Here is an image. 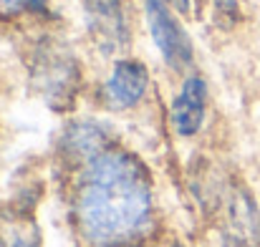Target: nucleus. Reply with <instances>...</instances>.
Segmentation results:
<instances>
[{
    "mask_svg": "<svg viewBox=\"0 0 260 247\" xmlns=\"http://www.w3.org/2000/svg\"><path fill=\"white\" fill-rule=\"evenodd\" d=\"M154 220V184L147 164L126 149H106L81 166L74 222L88 247H129Z\"/></svg>",
    "mask_w": 260,
    "mask_h": 247,
    "instance_id": "obj_1",
    "label": "nucleus"
},
{
    "mask_svg": "<svg viewBox=\"0 0 260 247\" xmlns=\"http://www.w3.org/2000/svg\"><path fill=\"white\" fill-rule=\"evenodd\" d=\"M28 71L33 88L53 109H66L74 103L81 83V68L74 51L66 43L56 38H43L30 51Z\"/></svg>",
    "mask_w": 260,
    "mask_h": 247,
    "instance_id": "obj_2",
    "label": "nucleus"
},
{
    "mask_svg": "<svg viewBox=\"0 0 260 247\" xmlns=\"http://www.w3.org/2000/svg\"><path fill=\"white\" fill-rule=\"evenodd\" d=\"M144 18H147L149 36H152L162 61L172 71H187L192 66L194 48H192V41H189L187 30L182 28L177 13L162 0H144Z\"/></svg>",
    "mask_w": 260,
    "mask_h": 247,
    "instance_id": "obj_3",
    "label": "nucleus"
},
{
    "mask_svg": "<svg viewBox=\"0 0 260 247\" xmlns=\"http://www.w3.org/2000/svg\"><path fill=\"white\" fill-rule=\"evenodd\" d=\"M91 38L106 53H119L129 43L126 0H81Z\"/></svg>",
    "mask_w": 260,
    "mask_h": 247,
    "instance_id": "obj_4",
    "label": "nucleus"
},
{
    "mask_svg": "<svg viewBox=\"0 0 260 247\" xmlns=\"http://www.w3.org/2000/svg\"><path fill=\"white\" fill-rule=\"evenodd\" d=\"M149 68L137 58H119L104 81V98L116 111L137 109L149 93Z\"/></svg>",
    "mask_w": 260,
    "mask_h": 247,
    "instance_id": "obj_5",
    "label": "nucleus"
},
{
    "mask_svg": "<svg viewBox=\"0 0 260 247\" xmlns=\"http://www.w3.org/2000/svg\"><path fill=\"white\" fill-rule=\"evenodd\" d=\"M205 114H207V83L202 76L189 74L184 76L172 101L170 121L174 134L182 139H192L194 134H200L205 124Z\"/></svg>",
    "mask_w": 260,
    "mask_h": 247,
    "instance_id": "obj_6",
    "label": "nucleus"
},
{
    "mask_svg": "<svg viewBox=\"0 0 260 247\" xmlns=\"http://www.w3.org/2000/svg\"><path fill=\"white\" fill-rule=\"evenodd\" d=\"M222 240L225 247H260V212L245 187L233 189L228 199V222Z\"/></svg>",
    "mask_w": 260,
    "mask_h": 247,
    "instance_id": "obj_7",
    "label": "nucleus"
},
{
    "mask_svg": "<svg viewBox=\"0 0 260 247\" xmlns=\"http://www.w3.org/2000/svg\"><path fill=\"white\" fill-rule=\"evenodd\" d=\"M111 149L109 144V134L104 131L101 124L96 121H76L63 131V152L69 159H76L84 166L93 157H99L101 152Z\"/></svg>",
    "mask_w": 260,
    "mask_h": 247,
    "instance_id": "obj_8",
    "label": "nucleus"
},
{
    "mask_svg": "<svg viewBox=\"0 0 260 247\" xmlns=\"http://www.w3.org/2000/svg\"><path fill=\"white\" fill-rule=\"evenodd\" d=\"M51 0H0V18H23V15H43L48 13Z\"/></svg>",
    "mask_w": 260,
    "mask_h": 247,
    "instance_id": "obj_9",
    "label": "nucleus"
},
{
    "mask_svg": "<svg viewBox=\"0 0 260 247\" xmlns=\"http://www.w3.org/2000/svg\"><path fill=\"white\" fill-rule=\"evenodd\" d=\"M215 3V13L225 20H238L240 18V3L238 0H212Z\"/></svg>",
    "mask_w": 260,
    "mask_h": 247,
    "instance_id": "obj_10",
    "label": "nucleus"
},
{
    "mask_svg": "<svg viewBox=\"0 0 260 247\" xmlns=\"http://www.w3.org/2000/svg\"><path fill=\"white\" fill-rule=\"evenodd\" d=\"M162 3H167L177 15H189L192 13V0H162Z\"/></svg>",
    "mask_w": 260,
    "mask_h": 247,
    "instance_id": "obj_11",
    "label": "nucleus"
},
{
    "mask_svg": "<svg viewBox=\"0 0 260 247\" xmlns=\"http://www.w3.org/2000/svg\"><path fill=\"white\" fill-rule=\"evenodd\" d=\"M174 247H179V245H174Z\"/></svg>",
    "mask_w": 260,
    "mask_h": 247,
    "instance_id": "obj_12",
    "label": "nucleus"
}]
</instances>
